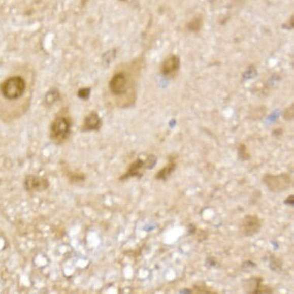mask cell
Returning <instances> with one entry per match:
<instances>
[{"mask_svg":"<svg viewBox=\"0 0 294 294\" xmlns=\"http://www.w3.org/2000/svg\"><path fill=\"white\" fill-rule=\"evenodd\" d=\"M156 162H157V158L156 156H153V155H150L147 157V159L144 161L145 168L148 169V170H151L156 165Z\"/></svg>","mask_w":294,"mask_h":294,"instance_id":"obj_13","label":"cell"},{"mask_svg":"<svg viewBox=\"0 0 294 294\" xmlns=\"http://www.w3.org/2000/svg\"><path fill=\"white\" fill-rule=\"evenodd\" d=\"M130 77L126 71H119L113 74L109 83L110 92L115 96H120L127 92L130 87Z\"/></svg>","mask_w":294,"mask_h":294,"instance_id":"obj_3","label":"cell"},{"mask_svg":"<svg viewBox=\"0 0 294 294\" xmlns=\"http://www.w3.org/2000/svg\"><path fill=\"white\" fill-rule=\"evenodd\" d=\"M261 223L258 216L247 215L241 220L240 231L245 237H253L260 231Z\"/></svg>","mask_w":294,"mask_h":294,"instance_id":"obj_5","label":"cell"},{"mask_svg":"<svg viewBox=\"0 0 294 294\" xmlns=\"http://www.w3.org/2000/svg\"><path fill=\"white\" fill-rule=\"evenodd\" d=\"M263 182L269 190L273 192H280L286 190L290 186L292 179L289 174H286L279 175L267 174L264 176Z\"/></svg>","mask_w":294,"mask_h":294,"instance_id":"obj_4","label":"cell"},{"mask_svg":"<svg viewBox=\"0 0 294 294\" xmlns=\"http://www.w3.org/2000/svg\"><path fill=\"white\" fill-rule=\"evenodd\" d=\"M283 116L284 118L287 120H290L291 119L293 118L294 116V109L293 105L291 106V107H288L286 110H285L284 113H283Z\"/></svg>","mask_w":294,"mask_h":294,"instance_id":"obj_16","label":"cell"},{"mask_svg":"<svg viewBox=\"0 0 294 294\" xmlns=\"http://www.w3.org/2000/svg\"><path fill=\"white\" fill-rule=\"evenodd\" d=\"M180 66V58L176 55H171L162 62L161 71L167 77H174V76L177 75Z\"/></svg>","mask_w":294,"mask_h":294,"instance_id":"obj_7","label":"cell"},{"mask_svg":"<svg viewBox=\"0 0 294 294\" xmlns=\"http://www.w3.org/2000/svg\"><path fill=\"white\" fill-rule=\"evenodd\" d=\"M263 279L261 277H251L243 281V288L247 293L256 294L259 286L262 283Z\"/></svg>","mask_w":294,"mask_h":294,"instance_id":"obj_9","label":"cell"},{"mask_svg":"<svg viewBox=\"0 0 294 294\" xmlns=\"http://www.w3.org/2000/svg\"><path fill=\"white\" fill-rule=\"evenodd\" d=\"M243 267H246V269H243V271L244 272H248V268H253V267H255V264L253 263L250 262V261H247V262L243 263Z\"/></svg>","mask_w":294,"mask_h":294,"instance_id":"obj_18","label":"cell"},{"mask_svg":"<svg viewBox=\"0 0 294 294\" xmlns=\"http://www.w3.org/2000/svg\"><path fill=\"white\" fill-rule=\"evenodd\" d=\"M282 267V262L279 258L276 257V256H271V268L272 269L273 271H280Z\"/></svg>","mask_w":294,"mask_h":294,"instance_id":"obj_14","label":"cell"},{"mask_svg":"<svg viewBox=\"0 0 294 294\" xmlns=\"http://www.w3.org/2000/svg\"><path fill=\"white\" fill-rule=\"evenodd\" d=\"M293 201H294L293 195H290V197H289V198H288L287 199H286V201H285V204H288V205H289V204H290L291 206H293L294 203Z\"/></svg>","mask_w":294,"mask_h":294,"instance_id":"obj_19","label":"cell"},{"mask_svg":"<svg viewBox=\"0 0 294 294\" xmlns=\"http://www.w3.org/2000/svg\"><path fill=\"white\" fill-rule=\"evenodd\" d=\"M26 89V82L21 76L9 77L0 84V92L4 99L15 101L23 96Z\"/></svg>","mask_w":294,"mask_h":294,"instance_id":"obj_1","label":"cell"},{"mask_svg":"<svg viewBox=\"0 0 294 294\" xmlns=\"http://www.w3.org/2000/svg\"><path fill=\"white\" fill-rule=\"evenodd\" d=\"M273 292H274V291H273L272 288L261 284L260 286H259V289H258L256 294L273 293Z\"/></svg>","mask_w":294,"mask_h":294,"instance_id":"obj_17","label":"cell"},{"mask_svg":"<svg viewBox=\"0 0 294 294\" xmlns=\"http://www.w3.org/2000/svg\"><path fill=\"white\" fill-rule=\"evenodd\" d=\"M238 153L239 158L242 161L248 160L250 159V156L247 153V148H246V146L244 145H240V147L238 148Z\"/></svg>","mask_w":294,"mask_h":294,"instance_id":"obj_15","label":"cell"},{"mask_svg":"<svg viewBox=\"0 0 294 294\" xmlns=\"http://www.w3.org/2000/svg\"><path fill=\"white\" fill-rule=\"evenodd\" d=\"M145 168L144 161L137 159L129 166L127 172L124 176L120 177V180H126L129 177H138L140 178L143 176V169Z\"/></svg>","mask_w":294,"mask_h":294,"instance_id":"obj_8","label":"cell"},{"mask_svg":"<svg viewBox=\"0 0 294 294\" xmlns=\"http://www.w3.org/2000/svg\"><path fill=\"white\" fill-rule=\"evenodd\" d=\"M203 25V19L201 17H197L192 19L189 24H188V29L192 31H198L201 29Z\"/></svg>","mask_w":294,"mask_h":294,"instance_id":"obj_12","label":"cell"},{"mask_svg":"<svg viewBox=\"0 0 294 294\" xmlns=\"http://www.w3.org/2000/svg\"><path fill=\"white\" fill-rule=\"evenodd\" d=\"M101 126V121L95 113H91L85 119L83 129L84 130H98Z\"/></svg>","mask_w":294,"mask_h":294,"instance_id":"obj_10","label":"cell"},{"mask_svg":"<svg viewBox=\"0 0 294 294\" xmlns=\"http://www.w3.org/2000/svg\"><path fill=\"white\" fill-rule=\"evenodd\" d=\"M70 129L71 122L67 116H56L50 126V137L55 143H62L68 138Z\"/></svg>","mask_w":294,"mask_h":294,"instance_id":"obj_2","label":"cell"},{"mask_svg":"<svg viewBox=\"0 0 294 294\" xmlns=\"http://www.w3.org/2000/svg\"><path fill=\"white\" fill-rule=\"evenodd\" d=\"M25 188L29 192H37V191L45 190L50 186V183L47 179L43 177H36V176H28L25 179Z\"/></svg>","mask_w":294,"mask_h":294,"instance_id":"obj_6","label":"cell"},{"mask_svg":"<svg viewBox=\"0 0 294 294\" xmlns=\"http://www.w3.org/2000/svg\"><path fill=\"white\" fill-rule=\"evenodd\" d=\"M176 162L174 158H171L169 160L168 164L166 165L162 170H159V172L156 174V179L159 180H167V178L170 177V174L174 172L176 169Z\"/></svg>","mask_w":294,"mask_h":294,"instance_id":"obj_11","label":"cell"}]
</instances>
